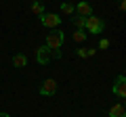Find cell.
<instances>
[{"label":"cell","mask_w":126,"mask_h":117,"mask_svg":"<svg viewBox=\"0 0 126 117\" xmlns=\"http://www.w3.org/2000/svg\"><path fill=\"white\" fill-rule=\"evenodd\" d=\"M63 42H65V36H63L61 29H53L50 34H46V48H50V52H53V57L61 58V48H63Z\"/></svg>","instance_id":"obj_1"},{"label":"cell","mask_w":126,"mask_h":117,"mask_svg":"<svg viewBox=\"0 0 126 117\" xmlns=\"http://www.w3.org/2000/svg\"><path fill=\"white\" fill-rule=\"evenodd\" d=\"M84 29L88 34H101L105 29V21L101 17H97V15H90V17H86V23H84Z\"/></svg>","instance_id":"obj_2"},{"label":"cell","mask_w":126,"mask_h":117,"mask_svg":"<svg viewBox=\"0 0 126 117\" xmlns=\"http://www.w3.org/2000/svg\"><path fill=\"white\" fill-rule=\"evenodd\" d=\"M40 23L44 27H53V29H57V27L61 25V17H59L57 13H42L40 15Z\"/></svg>","instance_id":"obj_3"},{"label":"cell","mask_w":126,"mask_h":117,"mask_svg":"<svg viewBox=\"0 0 126 117\" xmlns=\"http://www.w3.org/2000/svg\"><path fill=\"white\" fill-rule=\"evenodd\" d=\"M74 13L80 15V17H90V15H94V11H93V4H90V2L80 0L78 4H74Z\"/></svg>","instance_id":"obj_4"},{"label":"cell","mask_w":126,"mask_h":117,"mask_svg":"<svg viewBox=\"0 0 126 117\" xmlns=\"http://www.w3.org/2000/svg\"><path fill=\"white\" fill-rule=\"evenodd\" d=\"M111 92L118 96V98H124L126 96V77L124 75L116 77V82H113V86H111Z\"/></svg>","instance_id":"obj_5"},{"label":"cell","mask_w":126,"mask_h":117,"mask_svg":"<svg viewBox=\"0 0 126 117\" xmlns=\"http://www.w3.org/2000/svg\"><path fill=\"white\" fill-rule=\"evenodd\" d=\"M50 58H53V52H50V48H46L44 44L36 48V61H38L40 65H48V63H50Z\"/></svg>","instance_id":"obj_6"},{"label":"cell","mask_w":126,"mask_h":117,"mask_svg":"<svg viewBox=\"0 0 126 117\" xmlns=\"http://www.w3.org/2000/svg\"><path fill=\"white\" fill-rule=\"evenodd\" d=\"M38 92H40L42 96H53L55 92H57V82H55L53 77H48V80H44V82L40 84V90H38Z\"/></svg>","instance_id":"obj_7"},{"label":"cell","mask_w":126,"mask_h":117,"mask_svg":"<svg viewBox=\"0 0 126 117\" xmlns=\"http://www.w3.org/2000/svg\"><path fill=\"white\" fill-rule=\"evenodd\" d=\"M109 117H126V107H124V103H118V105H113L111 109H109V113H107Z\"/></svg>","instance_id":"obj_8"},{"label":"cell","mask_w":126,"mask_h":117,"mask_svg":"<svg viewBox=\"0 0 126 117\" xmlns=\"http://www.w3.org/2000/svg\"><path fill=\"white\" fill-rule=\"evenodd\" d=\"M25 65H27V57H25L23 52H17V54L13 57V67H17V69H23Z\"/></svg>","instance_id":"obj_9"},{"label":"cell","mask_w":126,"mask_h":117,"mask_svg":"<svg viewBox=\"0 0 126 117\" xmlns=\"http://www.w3.org/2000/svg\"><path fill=\"white\" fill-rule=\"evenodd\" d=\"M76 54L80 58H88V57H94V54H97V48H78Z\"/></svg>","instance_id":"obj_10"},{"label":"cell","mask_w":126,"mask_h":117,"mask_svg":"<svg viewBox=\"0 0 126 117\" xmlns=\"http://www.w3.org/2000/svg\"><path fill=\"white\" fill-rule=\"evenodd\" d=\"M32 13H34V15H38V17H40L42 13H46V11H44V4H42L40 0H36V2H32Z\"/></svg>","instance_id":"obj_11"},{"label":"cell","mask_w":126,"mask_h":117,"mask_svg":"<svg viewBox=\"0 0 126 117\" xmlns=\"http://www.w3.org/2000/svg\"><path fill=\"white\" fill-rule=\"evenodd\" d=\"M72 23L78 27V29H84V23H86V17H80V15H74L72 17Z\"/></svg>","instance_id":"obj_12"},{"label":"cell","mask_w":126,"mask_h":117,"mask_svg":"<svg viewBox=\"0 0 126 117\" xmlns=\"http://www.w3.org/2000/svg\"><path fill=\"white\" fill-rule=\"evenodd\" d=\"M61 13L63 15H74V4L72 2H61Z\"/></svg>","instance_id":"obj_13"},{"label":"cell","mask_w":126,"mask_h":117,"mask_svg":"<svg viewBox=\"0 0 126 117\" xmlns=\"http://www.w3.org/2000/svg\"><path fill=\"white\" fill-rule=\"evenodd\" d=\"M72 38H74V42H78V44H80V42H84V40H86V34L82 32V29H76Z\"/></svg>","instance_id":"obj_14"},{"label":"cell","mask_w":126,"mask_h":117,"mask_svg":"<svg viewBox=\"0 0 126 117\" xmlns=\"http://www.w3.org/2000/svg\"><path fill=\"white\" fill-rule=\"evenodd\" d=\"M105 48H109V40L107 38H103V40L99 42V50H105Z\"/></svg>","instance_id":"obj_15"},{"label":"cell","mask_w":126,"mask_h":117,"mask_svg":"<svg viewBox=\"0 0 126 117\" xmlns=\"http://www.w3.org/2000/svg\"><path fill=\"white\" fill-rule=\"evenodd\" d=\"M118 6H120V11L126 9V0H118Z\"/></svg>","instance_id":"obj_16"},{"label":"cell","mask_w":126,"mask_h":117,"mask_svg":"<svg viewBox=\"0 0 126 117\" xmlns=\"http://www.w3.org/2000/svg\"><path fill=\"white\" fill-rule=\"evenodd\" d=\"M0 117H11V115H9V113H0Z\"/></svg>","instance_id":"obj_17"}]
</instances>
